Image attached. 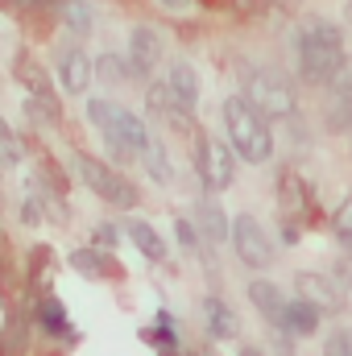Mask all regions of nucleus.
I'll return each mask as SVG.
<instances>
[{"instance_id": "f8f14e48", "label": "nucleus", "mask_w": 352, "mask_h": 356, "mask_svg": "<svg viewBox=\"0 0 352 356\" xmlns=\"http://www.w3.org/2000/svg\"><path fill=\"white\" fill-rule=\"evenodd\" d=\"M249 302H253V311L262 315L269 327H278V332H286V294H282V286L278 282H269V277H253L249 282Z\"/></svg>"}, {"instance_id": "c85d7f7f", "label": "nucleus", "mask_w": 352, "mask_h": 356, "mask_svg": "<svg viewBox=\"0 0 352 356\" xmlns=\"http://www.w3.org/2000/svg\"><path fill=\"white\" fill-rule=\"evenodd\" d=\"M21 224H42V203H38L33 195L21 203Z\"/></svg>"}, {"instance_id": "ddd939ff", "label": "nucleus", "mask_w": 352, "mask_h": 356, "mask_svg": "<svg viewBox=\"0 0 352 356\" xmlns=\"http://www.w3.org/2000/svg\"><path fill=\"white\" fill-rule=\"evenodd\" d=\"M145 108L154 112V120L170 124L175 133H186V129H191V112L175 99V91L166 88V79H162V83H154V88H145Z\"/></svg>"}, {"instance_id": "423d86ee", "label": "nucleus", "mask_w": 352, "mask_h": 356, "mask_svg": "<svg viewBox=\"0 0 352 356\" xmlns=\"http://www.w3.org/2000/svg\"><path fill=\"white\" fill-rule=\"evenodd\" d=\"M195 175L203 182L207 195H224L237 182V154L228 141L211 137V133H195Z\"/></svg>"}, {"instance_id": "9b49d317", "label": "nucleus", "mask_w": 352, "mask_h": 356, "mask_svg": "<svg viewBox=\"0 0 352 356\" xmlns=\"http://www.w3.org/2000/svg\"><path fill=\"white\" fill-rule=\"evenodd\" d=\"M162 54H166L162 33L154 25H133V33H129V67H133V75L137 79L154 75V67L162 63Z\"/></svg>"}, {"instance_id": "9d476101", "label": "nucleus", "mask_w": 352, "mask_h": 356, "mask_svg": "<svg viewBox=\"0 0 352 356\" xmlns=\"http://www.w3.org/2000/svg\"><path fill=\"white\" fill-rule=\"evenodd\" d=\"M58 88L67 95H88V83H95V58H91L83 46H63L58 50Z\"/></svg>"}, {"instance_id": "bb28decb", "label": "nucleus", "mask_w": 352, "mask_h": 356, "mask_svg": "<svg viewBox=\"0 0 352 356\" xmlns=\"http://www.w3.org/2000/svg\"><path fill=\"white\" fill-rule=\"evenodd\" d=\"M42 323H46V332H63V336H71V327H67V311H63L58 298H42Z\"/></svg>"}, {"instance_id": "412c9836", "label": "nucleus", "mask_w": 352, "mask_h": 356, "mask_svg": "<svg viewBox=\"0 0 352 356\" xmlns=\"http://www.w3.org/2000/svg\"><path fill=\"white\" fill-rule=\"evenodd\" d=\"M71 266L79 269V273H88V277H112L116 266H112V257L99 249V245H88V249H75L71 253Z\"/></svg>"}, {"instance_id": "2f4dec72", "label": "nucleus", "mask_w": 352, "mask_h": 356, "mask_svg": "<svg viewBox=\"0 0 352 356\" xmlns=\"http://www.w3.org/2000/svg\"><path fill=\"white\" fill-rule=\"evenodd\" d=\"M237 356H265V353H262V348H241Z\"/></svg>"}, {"instance_id": "6e6552de", "label": "nucleus", "mask_w": 352, "mask_h": 356, "mask_svg": "<svg viewBox=\"0 0 352 356\" xmlns=\"http://www.w3.org/2000/svg\"><path fill=\"white\" fill-rule=\"evenodd\" d=\"M13 71H17V79H21V88H25V108L33 112V116H42V120H58L63 116V104H58V91H54V79L46 75V67L42 63H33L29 54H21L17 63H13Z\"/></svg>"}, {"instance_id": "f257e3e1", "label": "nucleus", "mask_w": 352, "mask_h": 356, "mask_svg": "<svg viewBox=\"0 0 352 356\" xmlns=\"http://www.w3.org/2000/svg\"><path fill=\"white\" fill-rule=\"evenodd\" d=\"M294 58H298V75L315 88H332L336 75L349 67V50H344V29L336 21H307V29L294 42Z\"/></svg>"}, {"instance_id": "cd10ccee", "label": "nucleus", "mask_w": 352, "mask_h": 356, "mask_svg": "<svg viewBox=\"0 0 352 356\" xmlns=\"http://www.w3.org/2000/svg\"><path fill=\"white\" fill-rule=\"evenodd\" d=\"M323 356H352V332L349 327H336V332L323 340Z\"/></svg>"}, {"instance_id": "f3484780", "label": "nucleus", "mask_w": 352, "mask_h": 356, "mask_svg": "<svg viewBox=\"0 0 352 356\" xmlns=\"http://www.w3.org/2000/svg\"><path fill=\"white\" fill-rule=\"evenodd\" d=\"M328 129L352 133V67H344L332 83V104H328Z\"/></svg>"}, {"instance_id": "4be33fe9", "label": "nucleus", "mask_w": 352, "mask_h": 356, "mask_svg": "<svg viewBox=\"0 0 352 356\" xmlns=\"http://www.w3.org/2000/svg\"><path fill=\"white\" fill-rule=\"evenodd\" d=\"M95 79L99 83H137V75L129 67V54L125 58L120 54H99L95 58Z\"/></svg>"}, {"instance_id": "6ab92c4d", "label": "nucleus", "mask_w": 352, "mask_h": 356, "mask_svg": "<svg viewBox=\"0 0 352 356\" xmlns=\"http://www.w3.org/2000/svg\"><path fill=\"white\" fill-rule=\"evenodd\" d=\"M125 232H129V241L137 245V253H141V257H150L154 266H162V261L170 257V249L162 245V236H158V228H154V224H145V220H129V224H125Z\"/></svg>"}, {"instance_id": "2eb2a0df", "label": "nucleus", "mask_w": 352, "mask_h": 356, "mask_svg": "<svg viewBox=\"0 0 352 356\" xmlns=\"http://www.w3.org/2000/svg\"><path fill=\"white\" fill-rule=\"evenodd\" d=\"M195 228H199V236H203L211 249L232 236V224L224 220V207L216 203V195H203V199L195 203Z\"/></svg>"}, {"instance_id": "4468645a", "label": "nucleus", "mask_w": 352, "mask_h": 356, "mask_svg": "<svg viewBox=\"0 0 352 356\" xmlns=\"http://www.w3.org/2000/svg\"><path fill=\"white\" fill-rule=\"evenodd\" d=\"M278 199H282V220H290L298 228L311 220V195L298 175H286V170L278 175Z\"/></svg>"}, {"instance_id": "1a4fd4ad", "label": "nucleus", "mask_w": 352, "mask_h": 356, "mask_svg": "<svg viewBox=\"0 0 352 356\" xmlns=\"http://www.w3.org/2000/svg\"><path fill=\"white\" fill-rule=\"evenodd\" d=\"M294 298H303V302H311L319 315H340L344 311V286H340V277H328V273H315V269H303V273H294Z\"/></svg>"}, {"instance_id": "a211bd4d", "label": "nucleus", "mask_w": 352, "mask_h": 356, "mask_svg": "<svg viewBox=\"0 0 352 356\" xmlns=\"http://www.w3.org/2000/svg\"><path fill=\"white\" fill-rule=\"evenodd\" d=\"M166 88L175 91V99L186 108V112H195V108H199V71H195L186 58L170 63V71H166Z\"/></svg>"}, {"instance_id": "393cba45", "label": "nucleus", "mask_w": 352, "mask_h": 356, "mask_svg": "<svg viewBox=\"0 0 352 356\" xmlns=\"http://www.w3.org/2000/svg\"><path fill=\"white\" fill-rule=\"evenodd\" d=\"M175 236H178V245H182L191 257H199L203 266L211 269V245L199 236V228H195V224H186V220H175Z\"/></svg>"}, {"instance_id": "39448f33", "label": "nucleus", "mask_w": 352, "mask_h": 356, "mask_svg": "<svg viewBox=\"0 0 352 356\" xmlns=\"http://www.w3.org/2000/svg\"><path fill=\"white\" fill-rule=\"evenodd\" d=\"M75 175L88 182V191H95L104 203H112V207H125V211H133L137 203H141V195H137V186L129 182V178L120 175V170H112L108 162H99L95 154H83V149H75Z\"/></svg>"}, {"instance_id": "473e14b6", "label": "nucleus", "mask_w": 352, "mask_h": 356, "mask_svg": "<svg viewBox=\"0 0 352 356\" xmlns=\"http://www.w3.org/2000/svg\"><path fill=\"white\" fill-rule=\"evenodd\" d=\"M195 4H216V0H195Z\"/></svg>"}, {"instance_id": "b1692460", "label": "nucleus", "mask_w": 352, "mask_h": 356, "mask_svg": "<svg viewBox=\"0 0 352 356\" xmlns=\"http://www.w3.org/2000/svg\"><path fill=\"white\" fill-rule=\"evenodd\" d=\"M63 25H67L75 38H88L91 29H95V8H91L88 0H67V4H63Z\"/></svg>"}, {"instance_id": "7ed1b4c3", "label": "nucleus", "mask_w": 352, "mask_h": 356, "mask_svg": "<svg viewBox=\"0 0 352 356\" xmlns=\"http://www.w3.org/2000/svg\"><path fill=\"white\" fill-rule=\"evenodd\" d=\"M88 120L104 133V141H108L112 158H120V162L141 158V154H145V145L154 141V137H150V129H145V120H141L137 112L116 108V104H108V99H88Z\"/></svg>"}, {"instance_id": "20e7f679", "label": "nucleus", "mask_w": 352, "mask_h": 356, "mask_svg": "<svg viewBox=\"0 0 352 356\" xmlns=\"http://www.w3.org/2000/svg\"><path fill=\"white\" fill-rule=\"evenodd\" d=\"M241 95L269 120H290L298 108L294 83L273 67H241Z\"/></svg>"}, {"instance_id": "a878e982", "label": "nucleus", "mask_w": 352, "mask_h": 356, "mask_svg": "<svg viewBox=\"0 0 352 356\" xmlns=\"http://www.w3.org/2000/svg\"><path fill=\"white\" fill-rule=\"evenodd\" d=\"M332 236H336V245H344V253H352V195L332 216Z\"/></svg>"}, {"instance_id": "f03ea898", "label": "nucleus", "mask_w": 352, "mask_h": 356, "mask_svg": "<svg viewBox=\"0 0 352 356\" xmlns=\"http://www.w3.org/2000/svg\"><path fill=\"white\" fill-rule=\"evenodd\" d=\"M224 129H228V145L237 154V162H249V166H265L273 158V129H269V116H262L241 91L224 99Z\"/></svg>"}, {"instance_id": "aec40b11", "label": "nucleus", "mask_w": 352, "mask_h": 356, "mask_svg": "<svg viewBox=\"0 0 352 356\" xmlns=\"http://www.w3.org/2000/svg\"><path fill=\"white\" fill-rule=\"evenodd\" d=\"M319 332V311L303 298H290L286 302V336H311Z\"/></svg>"}, {"instance_id": "5701e85b", "label": "nucleus", "mask_w": 352, "mask_h": 356, "mask_svg": "<svg viewBox=\"0 0 352 356\" xmlns=\"http://www.w3.org/2000/svg\"><path fill=\"white\" fill-rule=\"evenodd\" d=\"M141 166H145V175L154 178V182H162V186L175 178L170 154H166V145H162V141H150V145H145V154H141Z\"/></svg>"}, {"instance_id": "dca6fc26", "label": "nucleus", "mask_w": 352, "mask_h": 356, "mask_svg": "<svg viewBox=\"0 0 352 356\" xmlns=\"http://www.w3.org/2000/svg\"><path fill=\"white\" fill-rule=\"evenodd\" d=\"M203 323H207V336L211 340H237V332H241V319H237L232 302L220 298V294H207L203 298Z\"/></svg>"}, {"instance_id": "0eeeda50", "label": "nucleus", "mask_w": 352, "mask_h": 356, "mask_svg": "<svg viewBox=\"0 0 352 356\" xmlns=\"http://www.w3.org/2000/svg\"><path fill=\"white\" fill-rule=\"evenodd\" d=\"M232 253L241 257V266L249 269H269L278 261V249H273V241H269V232H265V224L257 216H249V211H241L237 220H232Z\"/></svg>"}, {"instance_id": "c756f323", "label": "nucleus", "mask_w": 352, "mask_h": 356, "mask_svg": "<svg viewBox=\"0 0 352 356\" xmlns=\"http://www.w3.org/2000/svg\"><path fill=\"white\" fill-rule=\"evenodd\" d=\"M158 4H162V8H166V13H178V17H182V13H191V8H195V0H158Z\"/></svg>"}, {"instance_id": "7c9ffc66", "label": "nucleus", "mask_w": 352, "mask_h": 356, "mask_svg": "<svg viewBox=\"0 0 352 356\" xmlns=\"http://www.w3.org/2000/svg\"><path fill=\"white\" fill-rule=\"evenodd\" d=\"M95 241H99V249H112V241H116V228H108V224H104V228L95 232Z\"/></svg>"}]
</instances>
